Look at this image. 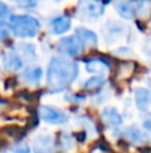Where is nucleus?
Masks as SVG:
<instances>
[{
	"label": "nucleus",
	"mask_w": 151,
	"mask_h": 153,
	"mask_svg": "<svg viewBox=\"0 0 151 153\" xmlns=\"http://www.w3.org/2000/svg\"><path fill=\"white\" fill-rule=\"evenodd\" d=\"M143 126H144V129H147L149 132H151V114L147 116V118L143 121Z\"/></svg>",
	"instance_id": "23"
},
{
	"label": "nucleus",
	"mask_w": 151,
	"mask_h": 153,
	"mask_svg": "<svg viewBox=\"0 0 151 153\" xmlns=\"http://www.w3.org/2000/svg\"><path fill=\"white\" fill-rule=\"evenodd\" d=\"M86 70L91 74H103L110 70V65L103 59H88L86 61Z\"/></svg>",
	"instance_id": "10"
},
{
	"label": "nucleus",
	"mask_w": 151,
	"mask_h": 153,
	"mask_svg": "<svg viewBox=\"0 0 151 153\" xmlns=\"http://www.w3.org/2000/svg\"><path fill=\"white\" fill-rule=\"evenodd\" d=\"M60 136L63 138H62V145H63V148L66 149H71L72 148V140H71V137H70V134L68 133H60Z\"/></svg>",
	"instance_id": "21"
},
{
	"label": "nucleus",
	"mask_w": 151,
	"mask_h": 153,
	"mask_svg": "<svg viewBox=\"0 0 151 153\" xmlns=\"http://www.w3.org/2000/svg\"><path fill=\"white\" fill-rule=\"evenodd\" d=\"M117 11L122 18L125 19H134L136 15V10H135V4L130 1H119L115 4Z\"/></svg>",
	"instance_id": "13"
},
{
	"label": "nucleus",
	"mask_w": 151,
	"mask_h": 153,
	"mask_svg": "<svg viewBox=\"0 0 151 153\" xmlns=\"http://www.w3.org/2000/svg\"><path fill=\"white\" fill-rule=\"evenodd\" d=\"M104 85V78L100 75H95V76H91L90 79L84 82V89L87 90H95V89H99L100 86Z\"/></svg>",
	"instance_id": "17"
},
{
	"label": "nucleus",
	"mask_w": 151,
	"mask_h": 153,
	"mask_svg": "<svg viewBox=\"0 0 151 153\" xmlns=\"http://www.w3.org/2000/svg\"><path fill=\"white\" fill-rule=\"evenodd\" d=\"M144 51H146L147 55H151V38L147 40L146 45H144Z\"/></svg>",
	"instance_id": "24"
},
{
	"label": "nucleus",
	"mask_w": 151,
	"mask_h": 153,
	"mask_svg": "<svg viewBox=\"0 0 151 153\" xmlns=\"http://www.w3.org/2000/svg\"><path fill=\"white\" fill-rule=\"evenodd\" d=\"M51 27H52V31L55 32V34H58V35L64 34V32H67L70 30V27H71V18H70L67 13L58 16V18H55L52 20Z\"/></svg>",
	"instance_id": "9"
},
{
	"label": "nucleus",
	"mask_w": 151,
	"mask_h": 153,
	"mask_svg": "<svg viewBox=\"0 0 151 153\" xmlns=\"http://www.w3.org/2000/svg\"><path fill=\"white\" fill-rule=\"evenodd\" d=\"M8 12H10V8H8V5L0 1V18H3V16L8 15Z\"/></svg>",
	"instance_id": "22"
},
{
	"label": "nucleus",
	"mask_w": 151,
	"mask_h": 153,
	"mask_svg": "<svg viewBox=\"0 0 151 153\" xmlns=\"http://www.w3.org/2000/svg\"><path fill=\"white\" fill-rule=\"evenodd\" d=\"M11 151L13 153H29V146L26 143H18L13 146H11Z\"/></svg>",
	"instance_id": "19"
},
{
	"label": "nucleus",
	"mask_w": 151,
	"mask_h": 153,
	"mask_svg": "<svg viewBox=\"0 0 151 153\" xmlns=\"http://www.w3.org/2000/svg\"><path fill=\"white\" fill-rule=\"evenodd\" d=\"M11 32V26L5 22H0V39H5L10 36Z\"/></svg>",
	"instance_id": "20"
},
{
	"label": "nucleus",
	"mask_w": 151,
	"mask_h": 153,
	"mask_svg": "<svg viewBox=\"0 0 151 153\" xmlns=\"http://www.w3.org/2000/svg\"><path fill=\"white\" fill-rule=\"evenodd\" d=\"M102 120L108 126H118L122 124V116L114 108H104L102 111Z\"/></svg>",
	"instance_id": "11"
},
{
	"label": "nucleus",
	"mask_w": 151,
	"mask_h": 153,
	"mask_svg": "<svg viewBox=\"0 0 151 153\" xmlns=\"http://www.w3.org/2000/svg\"><path fill=\"white\" fill-rule=\"evenodd\" d=\"M40 118L43 121L48 122V124H55V125H60L67 122V116L64 114L63 110L58 108H54V106H40Z\"/></svg>",
	"instance_id": "3"
},
{
	"label": "nucleus",
	"mask_w": 151,
	"mask_h": 153,
	"mask_svg": "<svg viewBox=\"0 0 151 153\" xmlns=\"http://www.w3.org/2000/svg\"><path fill=\"white\" fill-rule=\"evenodd\" d=\"M43 75V70L40 67H29L21 73L20 78L27 83H37Z\"/></svg>",
	"instance_id": "14"
},
{
	"label": "nucleus",
	"mask_w": 151,
	"mask_h": 153,
	"mask_svg": "<svg viewBox=\"0 0 151 153\" xmlns=\"http://www.w3.org/2000/svg\"><path fill=\"white\" fill-rule=\"evenodd\" d=\"M135 100L139 110L146 111L149 105L151 103V93L144 87H139V89L135 90Z\"/></svg>",
	"instance_id": "12"
},
{
	"label": "nucleus",
	"mask_w": 151,
	"mask_h": 153,
	"mask_svg": "<svg viewBox=\"0 0 151 153\" xmlns=\"http://www.w3.org/2000/svg\"><path fill=\"white\" fill-rule=\"evenodd\" d=\"M20 7H34L35 3H19Z\"/></svg>",
	"instance_id": "25"
},
{
	"label": "nucleus",
	"mask_w": 151,
	"mask_h": 153,
	"mask_svg": "<svg viewBox=\"0 0 151 153\" xmlns=\"http://www.w3.org/2000/svg\"><path fill=\"white\" fill-rule=\"evenodd\" d=\"M16 50H18V54L20 55L21 59H26L27 62H32L36 59V55H35V47L29 43H21V45L16 46Z\"/></svg>",
	"instance_id": "15"
},
{
	"label": "nucleus",
	"mask_w": 151,
	"mask_h": 153,
	"mask_svg": "<svg viewBox=\"0 0 151 153\" xmlns=\"http://www.w3.org/2000/svg\"><path fill=\"white\" fill-rule=\"evenodd\" d=\"M3 133H5L7 136H10V137H12V138H19L20 136H23V130H21L20 128H18V126H8V128H4Z\"/></svg>",
	"instance_id": "18"
},
{
	"label": "nucleus",
	"mask_w": 151,
	"mask_h": 153,
	"mask_svg": "<svg viewBox=\"0 0 151 153\" xmlns=\"http://www.w3.org/2000/svg\"><path fill=\"white\" fill-rule=\"evenodd\" d=\"M3 65L8 71H18L23 67V59L18 53H7L3 56Z\"/></svg>",
	"instance_id": "7"
},
{
	"label": "nucleus",
	"mask_w": 151,
	"mask_h": 153,
	"mask_svg": "<svg viewBox=\"0 0 151 153\" xmlns=\"http://www.w3.org/2000/svg\"><path fill=\"white\" fill-rule=\"evenodd\" d=\"M123 134H125V137H127L128 140L134 141V143H136V144H147L150 141L149 136H147L143 130L138 129V128H135V126L126 128Z\"/></svg>",
	"instance_id": "8"
},
{
	"label": "nucleus",
	"mask_w": 151,
	"mask_h": 153,
	"mask_svg": "<svg viewBox=\"0 0 151 153\" xmlns=\"http://www.w3.org/2000/svg\"><path fill=\"white\" fill-rule=\"evenodd\" d=\"M79 12L87 18H98L103 13V4L100 3H80Z\"/></svg>",
	"instance_id": "6"
},
{
	"label": "nucleus",
	"mask_w": 151,
	"mask_h": 153,
	"mask_svg": "<svg viewBox=\"0 0 151 153\" xmlns=\"http://www.w3.org/2000/svg\"><path fill=\"white\" fill-rule=\"evenodd\" d=\"M11 30L20 38H32L39 31V22L29 15H12L10 19Z\"/></svg>",
	"instance_id": "2"
},
{
	"label": "nucleus",
	"mask_w": 151,
	"mask_h": 153,
	"mask_svg": "<svg viewBox=\"0 0 151 153\" xmlns=\"http://www.w3.org/2000/svg\"><path fill=\"white\" fill-rule=\"evenodd\" d=\"M59 47L70 56L79 55L83 50V42L78 36H66L59 42Z\"/></svg>",
	"instance_id": "4"
},
{
	"label": "nucleus",
	"mask_w": 151,
	"mask_h": 153,
	"mask_svg": "<svg viewBox=\"0 0 151 153\" xmlns=\"http://www.w3.org/2000/svg\"><path fill=\"white\" fill-rule=\"evenodd\" d=\"M78 65L62 56L51 59L47 73V86L50 91L59 93L75 81L78 76Z\"/></svg>",
	"instance_id": "1"
},
{
	"label": "nucleus",
	"mask_w": 151,
	"mask_h": 153,
	"mask_svg": "<svg viewBox=\"0 0 151 153\" xmlns=\"http://www.w3.org/2000/svg\"><path fill=\"white\" fill-rule=\"evenodd\" d=\"M76 36L82 40L83 43H87L90 46H95L98 43V36H96L95 32L90 31L87 28H83V27H79L76 28Z\"/></svg>",
	"instance_id": "16"
},
{
	"label": "nucleus",
	"mask_w": 151,
	"mask_h": 153,
	"mask_svg": "<svg viewBox=\"0 0 151 153\" xmlns=\"http://www.w3.org/2000/svg\"><path fill=\"white\" fill-rule=\"evenodd\" d=\"M34 153H52L54 152V140L48 134H37L32 144Z\"/></svg>",
	"instance_id": "5"
}]
</instances>
